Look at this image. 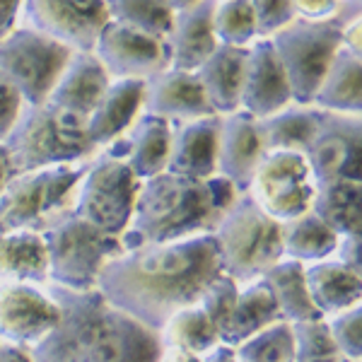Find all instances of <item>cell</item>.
Returning a JSON list of instances; mask_svg holds the SVG:
<instances>
[{
  "label": "cell",
  "mask_w": 362,
  "mask_h": 362,
  "mask_svg": "<svg viewBox=\"0 0 362 362\" xmlns=\"http://www.w3.org/2000/svg\"><path fill=\"white\" fill-rule=\"evenodd\" d=\"M85 165H54L13 174L0 191V232L42 230L56 213L70 208Z\"/></svg>",
  "instance_id": "8"
},
{
  "label": "cell",
  "mask_w": 362,
  "mask_h": 362,
  "mask_svg": "<svg viewBox=\"0 0 362 362\" xmlns=\"http://www.w3.org/2000/svg\"><path fill=\"white\" fill-rule=\"evenodd\" d=\"M49 283L68 290H97L102 268L124 251L121 237L107 235L66 208L42 230Z\"/></svg>",
  "instance_id": "5"
},
{
  "label": "cell",
  "mask_w": 362,
  "mask_h": 362,
  "mask_svg": "<svg viewBox=\"0 0 362 362\" xmlns=\"http://www.w3.org/2000/svg\"><path fill=\"white\" fill-rule=\"evenodd\" d=\"M341 362H362V360H346V358H343Z\"/></svg>",
  "instance_id": "51"
},
{
  "label": "cell",
  "mask_w": 362,
  "mask_h": 362,
  "mask_svg": "<svg viewBox=\"0 0 362 362\" xmlns=\"http://www.w3.org/2000/svg\"><path fill=\"white\" fill-rule=\"evenodd\" d=\"M157 362H201L198 355H191L186 350H179V348H172V346H162L160 350V360Z\"/></svg>",
  "instance_id": "48"
},
{
  "label": "cell",
  "mask_w": 362,
  "mask_h": 362,
  "mask_svg": "<svg viewBox=\"0 0 362 362\" xmlns=\"http://www.w3.org/2000/svg\"><path fill=\"white\" fill-rule=\"evenodd\" d=\"M73 54L75 51L70 46L32 27L17 25L0 42V70L15 85L25 104L34 107L49 102Z\"/></svg>",
  "instance_id": "9"
},
{
  "label": "cell",
  "mask_w": 362,
  "mask_h": 362,
  "mask_svg": "<svg viewBox=\"0 0 362 362\" xmlns=\"http://www.w3.org/2000/svg\"><path fill=\"white\" fill-rule=\"evenodd\" d=\"M239 191L225 177L189 179L160 172L140 181L131 223L121 235L124 249L213 232Z\"/></svg>",
  "instance_id": "2"
},
{
  "label": "cell",
  "mask_w": 362,
  "mask_h": 362,
  "mask_svg": "<svg viewBox=\"0 0 362 362\" xmlns=\"http://www.w3.org/2000/svg\"><path fill=\"white\" fill-rule=\"evenodd\" d=\"M140 179L112 150H97L73 191L70 210L102 232L121 237L131 223Z\"/></svg>",
  "instance_id": "7"
},
{
  "label": "cell",
  "mask_w": 362,
  "mask_h": 362,
  "mask_svg": "<svg viewBox=\"0 0 362 362\" xmlns=\"http://www.w3.org/2000/svg\"><path fill=\"white\" fill-rule=\"evenodd\" d=\"M295 341V362H341L343 355L338 353L334 338H331L326 319H312L293 324Z\"/></svg>",
  "instance_id": "38"
},
{
  "label": "cell",
  "mask_w": 362,
  "mask_h": 362,
  "mask_svg": "<svg viewBox=\"0 0 362 362\" xmlns=\"http://www.w3.org/2000/svg\"><path fill=\"white\" fill-rule=\"evenodd\" d=\"M213 237L218 244L220 273L237 280L239 285L261 278L283 259L280 223L268 218L249 194H239L237 201L225 210Z\"/></svg>",
  "instance_id": "6"
},
{
  "label": "cell",
  "mask_w": 362,
  "mask_h": 362,
  "mask_svg": "<svg viewBox=\"0 0 362 362\" xmlns=\"http://www.w3.org/2000/svg\"><path fill=\"white\" fill-rule=\"evenodd\" d=\"M160 334L145 321L114 305H104L97 319L90 362H157Z\"/></svg>",
  "instance_id": "16"
},
{
  "label": "cell",
  "mask_w": 362,
  "mask_h": 362,
  "mask_svg": "<svg viewBox=\"0 0 362 362\" xmlns=\"http://www.w3.org/2000/svg\"><path fill=\"white\" fill-rule=\"evenodd\" d=\"M331 338L346 360H362V305L326 317Z\"/></svg>",
  "instance_id": "39"
},
{
  "label": "cell",
  "mask_w": 362,
  "mask_h": 362,
  "mask_svg": "<svg viewBox=\"0 0 362 362\" xmlns=\"http://www.w3.org/2000/svg\"><path fill=\"white\" fill-rule=\"evenodd\" d=\"M0 362H32V358H29V350L0 341Z\"/></svg>",
  "instance_id": "47"
},
{
  "label": "cell",
  "mask_w": 362,
  "mask_h": 362,
  "mask_svg": "<svg viewBox=\"0 0 362 362\" xmlns=\"http://www.w3.org/2000/svg\"><path fill=\"white\" fill-rule=\"evenodd\" d=\"M314 179L302 153L290 150H268L256 165L249 191L268 218L276 223H288L312 208Z\"/></svg>",
  "instance_id": "11"
},
{
  "label": "cell",
  "mask_w": 362,
  "mask_h": 362,
  "mask_svg": "<svg viewBox=\"0 0 362 362\" xmlns=\"http://www.w3.org/2000/svg\"><path fill=\"white\" fill-rule=\"evenodd\" d=\"M244 63H247V49L218 46L208 56V61L196 70V78L201 83L203 92H206L213 114L227 116L232 112H239Z\"/></svg>",
  "instance_id": "25"
},
{
  "label": "cell",
  "mask_w": 362,
  "mask_h": 362,
  "mask_svg": "<svg viewBox=\"0 0 362 362\" xmlns=\"http://www.w3.org/2000/svg\"><path fill=\"white\" fill-rule=\"evenodd\" d=\"M104 8L109 20L153 34L165 42L174 25V10L165 0H104Z\"/></svg>",
  "instance_id": "35"
},
{
  "label": "cell",
  "mask_w": 362,
  "mask_h": 362,
  "mask_svg": "<svg viewBox=\"0 0 362 362\" xmlns=\"http://www.w3.org/2000/svg\"><path fill=\"white\" fill-rule=\"evenodd\" d=\"M13 174L54 165H78L97 153L87 138L85 116L51 102L25 104L20 119L5 138Z\"/></svg>",
  "instance_id": "3"
},
{
  "label": "cell",
  "mask_w": 362,
  "mask_h": 362,
  "mask_svg": "<svg viewBox=\"0 0 362 362\" xmlns=\"http://www.w3.org/2000/svg\"><path fill=\"white\" fill-rule=\"evenodd\" d=\"M215 0H198L196 5L174 13V25L167 37L169 68L196 73L208 56L218 49V39L213 32Z\"/></svg>",
  "instance_id": "23"
},
{
  "label": "cell",
  "mask_w": 362,
  "mask_h": 362,
  "mask_svg": "<svg viewBox=\"0 0 362 362\" xmlns=\"http://www.w3.org/2000/svg\"><path fill=\"white\" fill-rule=\"evenodd\" d=\"M321 109L305 107V104H288L280 112L256 119L259 138L264 145V153L268 150H290V153H302L309 148L314 133L319 128Z\"/></svg>",
  "instance_id": "30"
},
{
  "label": "cell",
  "mask_w": 362,
  "mask_h": 362,
  "mask_svg": "<svg viewBox=\"0 0 362 362\" xmlns=\"http://www.w3.org/2000/svg\"><path fill=\"white\" fill-rule=\"evenodd\" d=\"M22 20V0H0V42Z\"/></svg>",
  "instance_id": "45"
},
{
  "label": "cell",
  "mask_w": 362,
  "mask_h": 362,
  "mask_svg": "<svg viewBox=\"0 0 362 362\" xmlns=\"http://www.w3.org/2000/svg\"><path fill=\"white\" fill-rule=\"evenodd\" d=\"M109 83H112V78L107 75V70L102 68V63L97 61L92 51H75L70 56L66 70L58 78L49 102L87 119L102 99Z\"/></svg>",
  "instance_id": "24"
},
{
  "label": "cell",
  "mask_w": 362,
  "mask_h": 362,
  "mask_svg": "<svg viewBox=\"0 0 362 362\" xmlns=\"http://www.w3.org/2000/svg\"><path fill=\"white\" fill-rule=\"evenodd\" d=\"M165 3L174 10V13H179V10H186V8H191V5H196L198 0H165Z\"/></svg>",
  "instance_id": "50"
},
{
  "label": "cell",
  "mask_w": 362,
  "mask_h": 362,
  "mask_svg": "<svg viewBox=\"0 0 362 362\" xmlns=\"http://www.w3.org/2000/svg\"><path fill=\"white\" fill-rule=\"evenodd\" d=\"M198 360L201 362H239L235 355V348L225 346V343H218V346L210 348L208 353H203Z\"/></svg>",
  "instance_id": "46"
},
{
  "label": "cell",
  "mask_w": 362,
  "mask_h": 362,
  "mask_svg": "<svg viewBox=\"0 0 362 362\" xmlns=\"http://www.w3.org/2000/svg\"><path fill=\"white\" fill-rule=\"evenodd\" d=\"M268 283L273 293V300L278 305L280 317L290 324H300V321L324 319L314 307L312 297L307 293L305 283V264L293 259H280L261 276Z\"/></svg>",
  "instance_id": "32"
},
{
  "label": "cell",
  "mask_w": 362,
  "mask_h": 362,
  "mask_svg": "<svg viewBox=\"0 0 362 362\" xmlns=\"http://www.w3.org/2000/svg\"><path fill=\"white\" fill-rule=\"evenodd\" d=\"M278 305L273 300V293L264 278L242 283L237 290V300L232 307L225 326L220 329V343L230 348H237L242 341L254 336L256 331L266 329L273 321H280Z\"/></svg>",
  "instance_id": "27"
},
{
  "label": "cell",
  "mask_w": 362,
  "mask_h": 362,
  "mask_svg": "<svg viewBox=\"0 0 362 362\" xmlns=\"http://www.w3.org/2000/svg\"><path fill=\"white\" fill-rule=\"evenodd\" d=\"M25 109V99L15 90V85L0 70V143H5L8 133L13 131L15 121Z\"/></svg>",
  "instance_id": "42"
},
{
  "label": "cell",
  "mask_w": 362,
  "mask_h": 362,
  "mask_svg": "<svg viewBox=\"0 0 362 362\" xmlns=\"http://www.w3.org/2000/svg\"><path fill=\"white\" fill-rule=\"evenodd\" d=\"M218 273V244L213 232H203L124 249L102 268L97 290L109 305L160 331L177 309L198 302Z\"/></svg>",
  "instance_id": "1"
},
{
  "label": "cell",
  "mask_w": 362,
  "mask_h": 362,
  "mask_svg": "<svg viewBox=\"0 0 362 362\" xmlns=\"http://www.w3.org/2000/svg\"><path fill=\"white\" fill-rule=\"evenodd\" d=\"M331 259L362 273V235H338V244Z\"/></svg>",
  "instance_id": "44"
},
{
  "label": "cell",
  "mask_w": 362,
  "mask_h": 362,
  "mask_svg": "<svg viewBox=\"0 0 362 362\" xmlns=\"http://www.w3.org/2000/svg\"><path fill=\"white\" fill-rule=\"evenodd\" d=\"M251 8H254L259 39H271L273 34L295 20L290 0H251Z\"/></svg>",
  "instance_id": "41"
},
{
  "label": "cell",
  "mask_w": 362,
  "mask_h": 362,
  "mask_svg": "<svg viewBox=\"0 0 362 362\" xmlns=\"http://www.w3.org/2000/svg\"><path fill=\"white\" fill-rule=\"evenodd\" d=\"M309 210L336 235H362V181L338 179L319 184Z\"/></svg>",
  "instance_id": "31"
},
{
  "label": "cell",
  "mask_w": 362,
  "mask_h": 362,
  "mask_svg": "<svg viewBox=\"0 0 362 362\" xmlns=\"http://www.w3.org/2000/svg\"><path fill=\"white\" fill-rule=\"evenodd\" d=\"M0 283H49V264H46V244L42 232H0Z\"/></svg>",
  "instance_id": "29"
},
{
  "label": "cell",
  "mask_w": 362,
  "mask_h": 362,
  "mask_svg": "<svg viewBox=\"0 0 362 362\" xmlns=\"http://www.w3.org/2000/svg\"><path fill=\"white\" fill-rule=\"evenodd\" d=\"M143 92L145 80H112L109 83L97 107L85 119L87 138L95 145V150L112 145L133 126V121L143 114Z\"/></svg>",
  "instance_id": "22"
},
{
  "label": "cell",
  "mask_w": 362,
  "mask_h": 362,
  "mask_svg": "<svg viewBox=\"0 0 362 362\" xmlns=\"http://www.w3.org/2000/svg\"><path fill=\"white\" fill-rule=\"evenodd\" d=\"M305 283L314 307L324 319L353 305H360L362 300V273L343 266L336 259L307 264Z\"/></svg>",
  "instance_id": "26"
},
{
  "label": "cell",
  "mask_w": 362,
  "mask_h": 362,
  "mask_svg": "<svg viewBox=\"0 0 362 362\" xmlns=\"http://www.w3.org/2000/svg\"><path fill=\"white\" fill-rule=\"evenodd\" d=\"M280 230H283V259H293L307 266L334 256L338 235L312 210L288 223H280Z\"/></svg>",
  "instance_id": "33"
},
{
  "label": "cell",
  "mask_w": 362,
  "mask_h": 362,
  "mask_svg": "<svg viewBox=\"0 0 362 362\" xmlns=\"http://www.w3.org/2000/svg\"><path fill=\"white\" fill-rule=\"evenodd\" d=\"M13 177V167H10V157H8V150L5 145L0 143V191L5 189V184Z\"/></svg>",
  "instance_id": "49"
},
{
  "label": "cell",
  "mask_w": 362,
  "mask_h": 362,
  "mask_svg": "<svg viewBox=\"0 0 362 362\" xmlns=\"http://www.w3.org/2000/svg\"><path fill=\"white\" fill-rule=\"evenodd\" d=\"M237 290H239L237 280H232L230 276H225V273H218V276L206 285V290L201 293V297H198V305L203 307V312L208 314V319L215 324L218 334L225 326L227 317H230L232 307H235Z\"/></svg>",
  "instance_id": "40"
},
{
  "label": "cell",
  "mask_w": 362,
  "mask_h": 362,
  "mask_svg": "<svg viewBox=\"0 0 362 362\" xmlns=\"http://www.w3.org/2000/svg\"><path fill=\"white\" fill-rule=\"evenodd\" d=\"M107 22L104 0H22L20 25L37 29L73 51H92Z\"/></svg>",
  "instance_id": "14"
},
{
  "label": "cell",
  "mask_w": 362,
  "mask_h": 362,
  "mask_svg": "<svg viewBox=\"0 0 362 362\" xmlns=\"http://www.w3.org/2000/svg\"><path fill=\"white\" fill-rule=\"evenodd\" d=\"M218 114L174 124L165 172L201 181L210 179L215 174V165H218Z\"/></svg>",
  "instance_id": "20"
},
{
  "label": "cell",
  "mask_w": 362,
  "mask_h": 362,
  "mask_svg": "<svg viewBox=\"0 0 362 362\" xmlns=\"http://www.w3.org/2000/svg\"><path fill=\"white\" fill-rule=\"evenodd\" d=\"M58 317L61 309L46 285L0 283V341L32 350Z\"/></svg>",
  "instance_id": "15"
},
{
  "label": "cell",
  "mask_w": 362,
  "mask_h": 362,
  "mask_svg": "<svg viewBox=\"0 0 362 362\" xmlns=\"http://www.w3.org/2000/svg\"><path fill=\"white\" fill-rule=\"evenodd\" d=\"M305 160L314 186L338 179L362 181V116L321 112Z\"/></svg>",
  "instance_id": "12"
},
{
  "label": "cell",
  "mask_w": 362,
  "mask_h": 362,
  "mask_svg": "<svg viewBox=\"0 0 362 362\" xmlns=\"http://www.w3.org/2000/svg\"><path fill=\"white\" fill-rule=\"evenodd\" d=\"M290 362H295V360H290Z\"/></svg>",
  "instance_id": "52"
},
{
  "label": "cell",
  "mask_w": 362,
  "mask_h": 362,
  "mask_svg": "<svg viewBox=\"0 0 362 362\" xmlns=\"http://www.w3.org/2000/svg\"><path fill=\"white\" fill-rule=\"evenodd\" d=\"M360 3L362 0H343L336 17L324 22H307L295 17L290 25H285L271 37V44L288 78L293 104L312 107L321 80L334 61L336 51L341 49L343 25L362 15Z\"/></svg>",
  "instance_id": "4"
},
{
  "label": "cell",
  "mask_w": 362,
  "mask_h": 362,
  "mask_svg": "<svg viewBox=\"0 0 362 362\" xmlns=\"http://www.w3.org/2000/svg\"><path fill=\"white\" fill-rule=\"evenodd\" d=\"M92 54L112 80H148L169 68V46L165 39L114 20H109L97 34Z\"/></svg>",
  "instance_id": "13"
},
{
  "label": "cell",
  "mask_w": 362,
  "mask_h": 362,
  "mask_svg": "<svg viewBox=\"0 0 362 362\" xmlns=\"http://www.w3.org/2000/svg\"><path fill=\"white\" fill-rule=\"evenodd\" d=\"M261 157H264V145H261L254 116L242 109L220 116L215 174L225 177L239 194H247Z\"/></svg>",
  "instance_id": "19"
},
{
  "label": "cell",
  "mask_w": 362,
  "mask_h": 362,
  "mask_svg": "<svg viewBox=\"0 0 362 362\" xmlns=\"http://www.w3.org/2000/svg\"><path fill=\"white\" fill-rule=\"evenodd\" d=\"M143 114H153L174 126L191 119H201V116H210L213 109H210L196 73L165 68L145 80Z\"/></svg>",
  "instance_id": "18"
},
{
  "label": "cell",
  "mask_w": 362,
  "mask_h": 362,
  "mask_svg": "<svg viewBox=\"0 0 362 362\" xmlns=\"http://www.w3.org/2000/svg\"><path fill=\"white\" fill-rule=\"evenodd\" d=\"M46 288L61 309V317L29 350V358L32 362H90L97 319L107 305L104 295L99 290H68L51 283Z\"/></svg>",
  "instance_id": "10"
},
{
  "label": "cell",
  "mask_w": 362,
  "mask_h": 362,
  "mask_svg": "<svg viewBox=\"0 0 362 362\" xmlns=\"http://www.w3.org/2000/svg\"><path fill=\"white\" fill-rule=\"evenodd\" d=\"M169 143H172V124L153 114H140L124 136L107 145V150L119 155L143 181L167 169Z\"/></svg>",
  "instance_id": "21"
},
{
  "label": "cell",
  "mask_w": 362,
  "mask_h": 362,
  "mask_svg": "<svg viewBox=\"0 0 362 362\" xmlns=\"http://www.w3.org/2000/svg\"><path fill=\"white\" fill-rule=\"evenodd\" d=\"M157 334H160L162 346L186 350V353L198 355V358L220 343L218 329H215V324L208 319V314L203 312V307L198 302L177 309L160 326Z\"/></svg>",
  "instance_id": "34"
},
{
  "label": "cell",
  "mask_w": 362,
  "mask_h": 362,
  "mask_svg": "<svg viewBox=\"0 0 362 362\" xmlns=\"http://www.w3.org/2000/svg\"><path fill=\"white\" fill-rule=\"evenodd\" d=\"M213 32L220 46L247 49L256 39V17L251 0H215Z\"/></svg>",
  "instance_id": "37"
},
{
  "label": "cell",
  "mask_w": 362,
  "mask_h": 362,
  "mask_svg": "<svg viewBox=\"0 0 362 362\" xmlns=\"http://www.w3.org/2000/svg\"><path fill=\"white\" fill-rule=\"evenodd\" d=\"M290 3H293V13L297 20L324 22L336 17L343 0H290Z\"/></svg>",
  "instance_id": "43"
},
{
  "label": "cell",
  "mask_w": 362,
  "mask_h": 362,
  "mask_svg": "<svg viewBox=\"0 0 362 362\" xmlns=\"http://www.w3.org/2000/svg\"><path fill=\"white\" fill-rule=\"evenodd\" d=\"M312 107L321 112L362 116V56L338 49L324 80H321Z\"/></svg>",
  "instance_id": "28"
},
{
  "label": "cell",
  "mask_w": 362,
  "mask_h": 362,
  "mask_svg": "<svg viewBox=\"0 0 362 362\" xmlns=\"http://www.w3.org/2000/svg\"><path fill=\"white\" fill-rule=\"evenodd\" d=\"M235 355L239 362H290L295 355L293 324L285 319L273 321L239 343Z\"/></svg>",
  "instance_id": "36"
},
{
  "label": "cell",
  "mask_w": 362,
  "mask_h": 362,
  "mask_svg": "<svg viewBox=\"0 0 362 362\" xmlns=\"http://www.w3.org/2000/svg\"><path fill=\"white\" fill-rule=\"evenodd\" d=\"M288 104H293V97H290V85L276 49L271 39H256L247 46L239 109L254 119H266Z\"/></svg>",
  "instance_id": "17"
}]
</instances>
